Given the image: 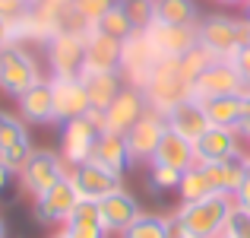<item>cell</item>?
<instances>
[{
	"mask_svg": "<svg viewBox=\"0 0 250 238\" xmlns=\"http://www.w3.org/2000/svg\"><path fill=\"white\" fill-rule=\"evenodd\" d=\"M231 210H234V197L209 194L206 200L181 203V207L171 213V219H174L190 238H222Z\"/></svg>",
	"mask_w": 250,
	"mask_h": 238,
	"instance_id": "1",
	"label": "cell"
},
{
	"mask_svg": "<svg viewBox=\"0 0 250 238\" xmlns=\"http://www.w3.org/2000/svg\"><path fill=\"white\" fill-rule=\"evenodd\" d=\"M196 42L215 61H231L244 45H250V23L234 16H206L196 25Z\"/></svg>",
	"mask_w": 250,
	"mask_h": 238,
	"instance_id": "2",
	"label": "cell"
},
{
	"mask_svg": "<svg viewBox=\"0 0 250 238\" xmlns=\"http://www.w3.org/2000/svg\"><path fill=\"white\" fill-rule=\"evenodd\" d=\"M98 140H102V111L92 108L89 115L73 118V121L63 124V130H61V159L70 168H76V165H83V162L92 159Z\"/></svg>",
	"mask_w": 250,
	"mask_h": 238,
	"instance_id": "3",
	"label": "cell"
},
{
	"mask_svg": "<svg viewBox=\"0 0 250 238\" xmlns=\"http://www.w3.org/2000/svg\"><path fill=\"white\" fill-rule=\"evenodd\" d=\"M48 64L54 79H73L83 76L85 64V29H61L48 42Z\"/></svg>",
	"mask_w": 250,
	"mask_h": 238,
	"instance_id": "4",
	"label": "cell"
},
{
	"mask_svg": "<svg viewBox=\"0 0 250 238\" xmlns=\"http://www.w3.org/2000/svg\"><path fill=\"white\" fill-rule=\"evenodd\" d=\"M35 83H42V70H38L35 57L22 48V45H10L0 51V89L6 95H25Z\"/></svg>",
	"mask_w": 250,
	"mask_h": 238,
	"instance_id": "5",
	"label": "cell"
},
{
	"mask_svg": "<svg viewBox=\"0 0 250 238\" xmlns=\"http://www.w3.org/2000/svg\"><path fill=\"white\" fill-rule=\"evenodd\" d=\"M143 95H146V105L159 115H168L181 98H187V83L181 79L177 61H159V67L143 86Z\"/></svg>",
	"mask_w": 250,
	"mask_h": 238,
	"instance_id": "6",
	"label": "cell"
},
{
	"mask_svg": "<svg viewBox=\"0 0 250 238\" xmlns=\"http://www.w3.org/2000/svg\"><path fill=\"white\" fill-rule=\"evenodd\" d=\"M159 51L152 48V42L146 38V32L136 29L130 38H124L121 42V76L127 79L130 86H136V89H143L146 86V79L152 76V70L159 67Z\"/></svg>",
	"mask_w": 250,
	"mask_h": 238,
	"instance_id": "7",
	"label": "cell"
},
{
	"mask_svg": "<svg viewBox=\"0 0 250 238\" xmlns=\"http://www.w3.org/2000/svg\"><path fill=\"white\" fill-rule=\"evenodd\" d=\"M247 83L241 79L238 67L231 61H212L206 67V73L190 86L187 95L196 98V102H212V98H228V95H244Z\"/></svg>",
	"mask_w": 250,
	"mask_h": 238,
	"instance_id": "8",
	"label": "cell"
},
{
	"mask_svg": "<svg viewBox=\"0 0 250 238\" xmlns=\"http://www.w3.org/2000/svg\"><path fill=\"white\" fill-rule=\"evenodd\" d=\"M63 159L54 149H35L32 159L25 162V168L19 171V184H22L25 194L42 197L44 190H51L61 178H67V168H63Z\"/></svg>",
	"mask_w": 250,
	"mask_h": 238,
	"instance_id": "9",
	"label": "cell"
},
{
	"mask_svg": "<svg viewBox=\"0 0 250 238\" xmlns=\"http://www.w3.org/2000/svg\"><path fill=\"white\" fill-rule=\"evenodd\" d=\"M146 111H149V105H146L143 89H136V86H124V89L117 92L114 102L102 111V134L127 137V130L133 127Z\"/></svg>",
	"mask_w": 250,
	"mask_h": 238,
	"instance_id": "10",
	"label": "cell"
},
{
	"mask_svg": "<svg viewBox=\"0 0 250 238\" xmlns=\"http://www.w3.org/2000/svg\"><path fill=\"white\" fill-rule=\"evenodd\" d=\"M80 190H76L73 178H61L51 190H44L42 197H35V219L44 222V226H63V222L73 216V210L80 207Z\"/></svg>",
	"mask_w": 250,
	"mask_h": 238,
	"instance_id": "11",
	"label": "cell"
},
{
	"mask_svg": "<svg viewBox=\"0 0 250 238\" xmlns=\"http://www.w3.org/2000/svg\"><path fill=\"white\" fill-rule=\"evenodd\" d=\"M143 32L152 42V48L159 51L162 61H177L181 54H187L196 45V25H165L152 19Z\"/></svg>",
	"mask_w": 250,
	"mask_h": 238,
	"instance_id": "12",
	"label": "cell"
},
{
	"mask_svg": "<svg viewBox=\"0 0 250 238\" xmlns=\"http://www.w3.org/2000/svg\"><path fill=\"white\" fill-rule=\"evenodd\" d=\"M165 130H168L165 115L149 108L146 115L127 130V137H124V140H127L130 162H133V159H152L155 149H159V143H162V137H165Z\"/></svg>",
	"mask_w": 250,
	"mask_h": 238,
	"instance_id": "13",
	"label": "cell"
},
{
	"mask_svg": "<svg viewBox=\"0 0 250 238\" xmlns=\"http://www.w3.org/2000/svg\"><path fill=\"white\" fill-rule=\"evenodd\" d=\"M51 92H54V121L67 124V121H73V118H83V115L92 111L89 92H85L80 76H73V79H51Z\"/></svg>",
	"mask_w": 250,
	"mask_h": 238,
	"instance_id": "14",
	"label": "cell"
},
{
	"mask_svg": "<svg viewBox=\"0 0 250 238\" xmlns=\"http://www.w3.org/2000/svg\"><path fill=\"white\" fill-rule=\"evenodd\" d=\"M83 73H121V42L85 29V64Z\"/></svg>",
	"mask_w": 250,
	"mask_h": 238,
	"instance_id": "15",
	"label": "cell"
},
{
	"mask_svg": "<svg viewBox=\"0 0 250 238\" xmlns=\"http://www.w3.org/2000/svg\"><path fill=\"white\" fill-rule=\"evenodd\" d=\"M98 213H102V222L108 232H124V229H130L143 216V210H140V200L130 190L117 188L108 197L98 200Z\"/></svg>",
	"mask_w": 250,
	"mask_h": 238,
	"instance_id": "16",
	"label": "cell"
},
{
	"mask_svg": "<svg viewBox=\"0 0 250 238\" xmlns=\"http://www.w3.org/2000/svg\"><path fill=\"white\" fill-rule=\"evenodd\" d=\"M196 149V165H206V162H228V159H238L247 156L241 153V143H238V130H228V127H209L200 140L193 143Z\"/></svg>",
	"mask_w": 250,
	"mask_h": 238,
	"instance_id": "17",
	"label": "cell"
},
{
	"mask_svg": "<svg viewBox=\"0 0 250 238\" xmlns=\"http://www.w3.org/2000/svg\"><path fill=\"white\" fill-rule=\"evenodd\" d=\"M165 124H168V130L181 134L184 140H190V143H196L209 127H212V124H209V118H206V108H203L196 98H190V95L181 98V102L168 111V115H165Z\"/></svg>",
	"mask_w": 250,
	"mask_h": 238,
	"instance_id": "18",
	"label": "cell"
},
{
	"mask_svg": "<svg viewBox=\"0 0 250 238\" xmlns=\"http://www.w3.org/2000/svg\"><path fill=\"white\" fill-rule=\"evenodd\" d=\"M70 178H73V184H76L83 200H102L111 190L121 188V178L108 175V171L98 168L95 162H83V165H76V168H70Z\"/></svg>",
	"mask_w": 250,
	"mask_h": 238,
	"instance_id": "19",
	"label": "cell"
},
{
	"mask_svg": "<svg viewBox=\"0 0 250 238\" xmlns=\"http://www.w3.org/2000/svg\"><path fill=\"white\" fill-rule=\"evenodd\" d=\"M200 171L206 175V181L212 184L215 194H228L234 197L247 175V156H238V159H228V162H206L200 165Z\"/></svg>",
	"mask_w": 250,
	"mask_h": 238,
	"instance_id": "20",
	"label": "cell"
},
{
	"mask_svg": "<svg viewBox=\"0 0 250 238\" xmlns=\"http://www.w3.org/2000/svg\"><path fill=\"white\" fill-rule=\"evenodd\" d=\"M19 118L29 124H51L54 121V92L51 79L35 83L25 95H19Z\"/></svg>",
	"mask_w": 250,
	"mask_h": 238,
	"instance_id": "21",
	"label": "cell"
},
{
	"mask_svg": "<svg viewBox=\"0 0 250 238\" xmlns=\"http://www.w3.org/2000/svg\"><path fill=\"white\" fill-rule=\"evenodd\" d=\"M155 165H171V168L177 171H187L196 165V149L190 140H184L181 134H174V130H165V137H162L159 149H155L152 156Z\"/></svg>",
	"mask_w": 250,
	"mask_h": 238,
	"instance_id": "22",
	"label": "cell"
},
{
	"mask_svg": "<svg viewBox=\"0 0 250 238\" xmlns=\"http://www.w3.org/2000/svg\"><path fill=\"white\" fill-rule=\"evenodd\" d=\"M89 162H95L98 168H104L108 175H117L124 178L130 165V153H127V140L117 134H102V140L95 143V153H92Z\"/></svg>",
	"mask_w": 250,
	"mask_h": 238,
	"instance_id": "23",
	"label": "cell"
},
{
	"mask_svg": "<svg viewBox=\"0 0 250 238\" xmlns=\"http://www.w3.org/2000/svg\"><path fill=\"white\" fill-rule=\"evenodd\" d=\"M61 229L70 238H108V229H104L102 213H98V200H80V207L73 210V216Z\"/></svg>",
	"mask_w": 250,
	"mask_h": 238,
	"instance_id": "24",
	"label": "cell"
},
{
	"mask_svg": "<svg viewBox=\"0 0 250 238\" xmlns=\"http://www.w3.org/2000/svg\"><path fill=\"white\" fill-rule=\"evenodd\" d=\"M80 79H83L85 92H89V102L95 111H104L117 98V92L124 89L121 73H83Z\"/></svg>",
	"mask_w": 250,
	"mask_h": 238,
	"instance_id": "25",
	"label": "cell"
},
{
	"mask_svg": "<svg viewBox=\"0 0 250 238\" xmlns=\"http://www.w3.org/2000/svg\"><path fill=\"white\" fill-rule=\"evenodd\" d=\"M152 19L165 25H200L193 0H152Z\"/></svg>",
	"mask_w": 250,
	"mask_h": 238,
	"instance_id": "26",
	"label": "cell"
},
{
	"mask_svg": "<svg viewBox=\"0 0 250 238\" xmlns=\"http://www.w3.org/2000/svg\"><path fill=\"white\" fill-rule=\"evenodd\" d=\"M206 108V118L212 127H228L238 130L241 121H244V102L241 95H228V98H212V102H203Z\"/></svg>",
	"mask_w": 250,
	"mask_h": 238,
	"instance_id": "27",
	"label": "cell"
},
{
	"mask_svg": "<svg viewBox=\"0 0 250 238\" xmlns=\"http://www.w3.org/2000/svg\"><path fill=\"white\" fill-rule=\"evenodd\" d=\"M95 29L102 32V35H108V38L124 42V38H130L136 32V25H133V19H130V10H127V6H124L121 0H114V3L108 6V13L98 19Z\"/></svg>",
	"mask_w": 250,
	"mask_h": 238,
	"instance_id": "28",
	"label": "cell"
},
{
	"mask_svg": "<svg viewBox=\"0 0 250 238\" xmlns=\"http://www.w3.org/2000/svg\"><path fill=\"white\" fill-rule=\"evenodd\" d=\"M212 61H215V57L209 54V51L203 48L200 42H196L193 48L187 51V54H181V57H177V70H181V79L187 83V92H190V86H193L196 79L206 73V67H209Z\"/></svg>",
	"mask_w": 250,
	"mask_h": 238,
	"instance_id": "29",
	"label": "cell"
},
{
	"mask_svg": "<svg viewBox=\"0 0 250 238\" xmlns=\"http://www.w3.org/2000/svg\"><path fill=\"white\" fill-rule=\"evenodd\" d=\"M168 229H171V216L143 213L130 229H124L121 238H168Z\"/></svg>",
	"mask_w": 250,
	"mask_h": 238,
	"instance_id": "30",
	"label": "cell"
},
{
	"mask_svg": "<svg viewBox=\"0 0 250 238\" xmlns=\"http://www.w3.org/2000/svg\"><path fill=\"white\" fill-rule=\"evenodd\" d=\"M177 194H181V203H196V200H206L209 194H215L212 184L206 181V175L200 171V165L184 171L181 184H177Z\"/></svg>",
	"mask_w": 250,
	"mask_h": 238,
	"instance_id": "31",
	"label": "cell"
},
{
	"mask_svg": "<svg viewBox=\"0 0 250 238\" xmlns=\"http://www.w3.org/2000/svg\"><path fill=\"white\" fill-rule=\"evenodd\" d=\"M22 143H29V127H25L22 118L10 115V111H0V153H6V149L13 146H22Z\"/></svg>",
	"mask_w": 250,
	"mask_h": 238,
	"instance_id": "32",
	"label": "cell"
},
{
	"mask_svg": "<svg viewBox=\"0 0 250 238\" xmlns=\"http://www.w3.org/2000/svg\"><path fill=\"white\" fill-rule=\"evenodd\" d=\"M181 178H184V171L171 168V165H155V162H152V175H149V188H152V190H171V188H174V190H177V184H181Z\"/></svg>",
	"mask_w": 250,
	"mask_h": 238,
	"instance_id": "33",
	"label": "cell"
},
{
	"mask_svg": "<svg viewBox=\"0 0 250 238\" xmlns=\"http://www.w3.org/2000/svg\"><path fill=\"white\" fill-rule=\"evenodd\" d=\"M225 238H250V213L234 203L231 216L225 222Z\"/></svg>",
	"mask_w": 250,
	"mask_h": 238,
	"instance_id": "34",
	"label": "cell"
},
{
	"mask_svg": "<svg viewBox=\"0 0 250 238\" xmlns=\"http://www.w3.org/2000/svg\"><path fill=\"white\" fill-rule=\"evenodd\" d=\"M29 0H0V16L3 19H10V23H22L25 16H29Z\"/></svg>",
	"mask_w": 250,
	"mask_h": 238,
	"instance_id": "35",
	"label": "cell"
},
{
	"mask_svg": "<svg viewBox=\"0 0 250 238\" xmlns=\"http://www.w3.org/2000/svg\"><path fill=\"white\" fill-rule=\"evenodd\" d=\"M19 38H22V35H19V25L0 16V51H3V48H10V45H16Z\"/></svg>",
	"mask_w": 250,
	"mask_h": 238,
	"instance_id": "36",
	"label": "cell"
},
{
	"mask_svg": "<svg viewBox=\"0 0 250 238\" xmlns=\"http://www.w3.org/2000/svg\"><path fill=\"white\" fill-rule=\"evenodd\" d=\"M231 64L238 67V73H241V79L250 86V45H244V48L238 51V54L231 57Z\"/></svg>",
	"mask_w": 250,
	"mask_h": 238,
	"instance_id": "37",
	"label": "cell"
},
{
	"mask_svg": "<svg viewBox=\"0 0 250 238\" xmlns=\"http://www.w3.org/2000/svg\"><path fill=\"white\" fill-rule=\"evenodd\" d=\"M234 203L250 213V153H247V175H244V181H241L238 194H234Z\"/></svg>",
	"mask_w": 250,
	"mask_h": 238,
	"instance_id": "38",
	"label": "cell"
},
{
	"mask_svg": "<svg viewBox=\"0 0 250 238\" xmlns=\"http://www.w3.org/2000/svg\"><path fill=\"white\" fill-rule=\"evenodd\" d=\"M13 181H16V171H10L3 162H0V197H3L6 190L13 188Z\"/></svg>",
	"mask_w": 250,
	"mask_h": 238,
	"instance_id": "39",
	"label": "cell"
},
{
	"mask_svg": "<svg viewBox=\"0 0 250 238\" xmlns=\"http://www.w3.org/2000/svg\"><path fill=\"white\" fill-rule=\"evenodd\" d=\"M168 238H190L187 232H184V229L181 226H177V222L174 219H171V229H168Z\"/></svg>",
	"mask_w": 250,
	"mask_h": 238,
	"instance_id": "40",
	"label": "cell"
},
{
	"mask_svg": "<svg viewBox=\"0 0 250 238\" xmlns=\"http://www.w3.org/2000/svg\"><path fill=\"white\" fill-rule=\"evenodd\" d=\"M241 102H244V121H250V86H247V92L241 95ZM241 121V124H244Z\"/></svg>",
	"mask_w": 250,
	"mask_h": 238,
	"instance_id": "41",
	"label": "cell"
},
{
	"mask_svg": "<svg viewBox=\"0 0 250 238\" xmlns=\"http://www.w3.org/2000/svg\"><path fill=\"white\" fill-rule=\"evenodd\" d=\"M0 238H10V229H6V219L0 216Z\"/></svg>",
	"mask_w": 250,
	"mask_h": 238,
	"instance_id": "42",
	"label": "cell"
},
{
	"mask_svg": "<svg viewBox=\"0 0 250 238\" xmlns=\"http://www.w3.org/2000/svg\"><path fill=\"white\" fill-rule=\"evenodd\" d=\"M238 134H244L247 140H250V121H244V124H241V127H238Z\"/></svg>",
	"mask_w": 250,
	"mask_h": 238,
	"instance_id": "43",
	"label": "cell"
},
{
	"mask_svg": "<svg viewBox=\"0 0 250 238\" xmlns=\"http://www.w3.org/2000/svg\"><path fill=\"white\" fill-rule=\"evenodd\" d=\"M121 3H127V6H133V3H149V0H121Z\"/></svg>",
	"mask_w": 250,
	"mask_h": 238,
	"instance_id": "44",
	"label": "cell"
},
{
	"mask_svg": "<svg viewBox=\"0 0 250 238\" xmlns=\"http://www.w3.org/2000/svg\"><path fill=\"white\" fill-rule=\"evenodd\" d=\"M215 3H247V0H215Z\"/></svg>",
	"mask_w": 250,
	"mask_h": 238,
	"instance_id": "45",
	"label": "cell"
},
{
	"mask_svg": "<svg viewBox=\"0 0 250 238\" xmlns=\"http://www.w3.org/2000/svg\"><path fill=\"white\" fill-rule=\"evenodd\" d=\"M51 238H70V235H67V232H63V229H61V232H54Z\"/></svg>",
	"mask_w": 250,
	"mask_h": 238,
	"instance_id": "46",
	"label": "cell"
},
{
	"mask_svg": "<svg viewBox=\"0 0 250 238\" xmlns=\"http://www.w3.org/2000/svg\"><path fill=\"white\" fill-rule=\"evenodd\" d=\"M244 19H247V23H250V0H247V16H244Z\"/></svg>",
	"mask_w": 250,
	"mask_h": 238,
	"instance_id": "47",
	"label": "cell"
}]
</instances>
